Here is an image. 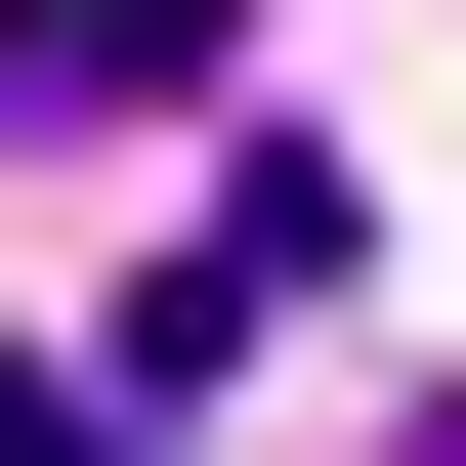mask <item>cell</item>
<instances>
[{"mask_svg": "<svg viewBox=\"0 0 466 466\" xmlns=\"http://www.w3.org/2000/svg\"><path fill=\"white\" fill-rule=\"evenodd\" d=\"M0 466H127V424H86V381H43V339H0Z\"/></svg>", "mask_w": 466, "mask_h": 466, "instance_id": "1", "label": "cell"}, {"mask_svg": "<svg viewBox=\"0 0 466 466\" xmlns=\"http://www.w3.org/2000/svg\"><path fill=\"white\" fill-rule=\"evenodd\" d=\"M381 466H466V381H424V424H381Z\"/></svg>", "mask_w": 466, "mask_h": 466, "instance_id": "2", "label": "cell"}]
</instances>
